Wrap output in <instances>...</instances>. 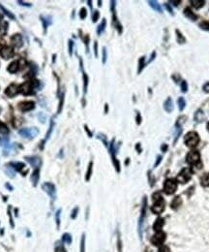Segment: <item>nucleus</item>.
Returning a JSON list of instances; mask_svg holds the SVG:
<instances>
[{"label":"nucleus","mask_w":209,"mask_h":252,"mask_svg":"<svg viewBox=\"0 0 209 252\" xmlns=\"http://www.w3.org/2000/svg\"><path fill=\"white\" fill-rule=\"evenodd\" d=\"M186 161L187 163L192 165V166H196L198 169L201 168V153L198 150H191L186 156Z\"/></svg>","instance_id":"obj_1"},{"label":"nucleus","mask_w":209,"mask_h":252,"mask_svg":"<svg viewBox=\"0 0 209 252\" xmlns=\"http://www.w3.org/2000/svg\"><path fill=\"white\" fill-rule=\"evenodd\" d=\"M199 141H201V139H199L198 134L195 131L188 132L186 134L185 139H184L185 145L188 146V148H196V146L198 145Z\"/></svg>","instance_id":"obj_2"},{"label":"nucleus","mask_w":209,"mask_h":252,"mask_svg":"<svg viewBox=\"0 0 209 252\" xmlns=\"http://www.w3.org/2000/svg\"><path fill=\"white\" fill-rule=\"evenodd\" d=\"M177 189V181L173 178H167L164 183V191L167 195L173 194Z\"/></svg>","instance_id":"obj_3"},{"label":"nucleus","mask_w":209,"mask_h":252,"mask_svg":"<svg viewBox=\"0 0 209 252\" xmlns=\"http://www.w3.org/2000/svg\"><path fill=\"white\" fill-rule=\"evenodd\" d=\"M192 171L191 169L189 168H185L183 169V170H181V172L178 174V175H177L176 177V181H178V182L180 183H186L188 182V181L191 180L192 177Z\"/></svg>","instance_id":"obj_4"},{"label":"nucleus","mask_w":209,"mask_h":252,"mask_svg":"<svg viewBox=\"0 0 209 252\" xmlns=\"http://www.w3.org/2000/svg\"><path fill=\"white\" fill-rule=\"evenodd\" d=\"M35 87H36V82H33L31 81H27V82H23V84L20 87V93H23V95L31 94Z\"/></svg>","instance_id":"obj_5"},{"label":"nucleus","mask_w":209,"mask_h":252,"mask_svg":"<svg viewBox=\"0 0 209 252\" xmlns=\"http://www.w3.org/2000/svg\"><path fill=\"white\" fill-rule=\"evenodd\" d=\"M38 133H39V131H38L37 128H35V127H31V128H23V129H20V131H18V134H20V136L24 137V138H34L35 136L38 135Z\"/></svg>","instance_id":"obj_6"},{"label":"nucleus","mask_w":209,"mask_h":252,"mask_svg":"<svg viewBox=\"0 0 209 252\" xmlns=\"http://www.w3.org/2000/svg\"><path fill=\"white\" fill-rule=\"evenodd\" d=\"M164 209H165V201L163 199L154 202L153 206L151 207V210L155 214H161L164 212Z\"/></svg>","instance_id":"obj_7"},{"label":"nucleus","mask_w":209,"mask_h":252,"mask_svg":"<svg viewBox=\"0 0 209 252\" xmlns=\"http://www.w3.org/2000/svg\"><path fill=\"white\" fill-rule=\"evenodd\" d=\"M18 92H20V87H18L17 84H12L9 85V87H8L7 88H6V90H5V94L7 95L8 97L12 98V97L16 96V95H17V94L18 93Z\"/></svg>","instance_id":"obj_8"},{"label":"nucleus","mask_w":209,"mask_h":252,"mask_svg":"<svg viewBox=\"0 0 209 252\" xmlns=\"http://www.w3.org/2000/svg\"><path fill=\"white\" fill-rule=\"evenodd\" d=\"M166 240V234L163 232H157V234L152 238V243L154 245H161Z\"/></svg>","instance_id":"obj_9"},{"label":"nucleus","mask_w":209,"mask_h":252,"mask_svg":"<svg viewBox=\"0 0 209 252\" xmlns=\"http://www.w3.org/2000/svg\"><path fill=\"white\" fill-rule=\"evenodd\" d=\"M0 55H1V56L4 59H10L15 55L14 49H13L12 47H5V48H3L2 50L0 52Z\"/></svg>","instance_id":"obj_10"},{"label":"nucleus","mask_w":209,"mask_h":252,"mask_svg":"<svg viewBox=\"0 0 209 252\" xmlns=\"http://www.w3.org/2000/svg\"><path fill=\"white\" fill-rule=\"evenodd\" d=\"M35 107V103L33 101H23L18 104V108L23 111H27L33 110Z\"/></svg>","instance_id":"obj_11"},{"label":"nucleus","mask_w":209,"mask_h":252,"mask_svg":"<svg viewBox=\"0 0 209 252\" xmlns=\"http://www.w3.org/2000/svg\"><path fill=\"white\" fill-rule=\"evenodd\" d=\"M11 43L16 48H20L23 46V38L20 34H15L11 37Z\"/></svg>","instance_id":"obj_12"},{"label":"nucleus","mask_w":209,"mask_h":252,"mask_svg":"<svg viewBox=\"0 0 209 252\" xmlns=\"http://www.w3.org/2000/svg\"><path fill=\"white\" fill-rule=\"evenodd\" d=\"M164 109H165V111H167V113H169V114L172 113V111H173V109H174L173 102H172V99L170 98V97H169L166 101H165V103H164Z\"/></svg>","instance_id":"obj_13"},{"label":"nucleus","mask_w":209,"mask_h":252,"mask_svg":"<svg viewBox=\"0 0 209 252\" xmlns=\"http://www.w3.org/2000/svg\"><path fill=\"white\" fill-rule=\"evenodd\" d=\"M184 16L187 18H189V20H191L193 21H195L198 20V16L196 15L195 13L193 12L189 7H187V8L184 9Z\"/></svg>","instance_id":"obj_14"},{"label":"nucleus","mask_w":209,"mask_h":252,"mask_svg":"<svg viewBox=\"0 0 209 252\" xmlns=\"http://www.w3.org/2000/svg\"><path fill=\"white\" fill-rule=\"evenodd\" d=\"M43 188L50 197H55V188L52 183H45L43 185Z\"/></svg>","instance_id":"obj_15"},{"label":"nucleus","mask_w":209,"mask_h":252,"mask_svg":"<svg viewBox=\"0 0 209 252\" xmlns=\"http://www.w3.org/2000/svg\"><path fill=\"white\" fill-rule=\"evenodd\" d=\"M205 119V116H204V113L202 110H198L195 113V116H194V119L197 121V122H202Z\"/></svg>","instance_id":"obj_16"},{"label":"nucleus","mask_w":209,"mask_h":252,"mask_svg":"<svg viewBox=\"0 0 209 252\" xmlns=\"http://www.w3.org/2000/svg\"><path fill=\"white\" fill-rule=\"evenodd\" d=\"M164 224H165V220L163 218H158L154 223V226H153L154 230L156 232H161Z\"/></svg>","instance_id":"obj_17"},{"label":"nucleus","mask_w":209,"mask_h":252,"mask_svg":"<svg viewBox=\"0 0 209 252\" xmlns=\"http://www.w3.org/2000/svg\"><path fill=\"white\" fill-rule=\"evenodd\" d=\"M148 4H149V6L153 9L154 11L159 12V13H163L162 7H161V5L157 1H152V0H150V1H148Z\"/></svg>","instance_id":"obj_18"},{"label":"nucleus","mask_w":209,"mask_h":252,"mask_svg":"<svg viewBox=\"0 0 209 252\" xmlns=\"http://www.w3.org/2000/svg\"><path fill=\"white\" fill-rule=\"evenodd\" d=\"M181 203H182L181 198H180L179 196H177V197L174 198L172 202L170 203V208L173 209H176L180 205H181Z\"/></svg>","instance_id":"obj_19"},{"label":"nucleus","mask_w":209,"mask_h":252,"mask_svg":"<svg viewBox=\"0 0 209 252\" xmlns=\"http://www.w3.org/2000/svg\"><path fill=\"white\" fill-rule=\"evenodd\" d=\"M7 70L10 73H16L18 70V61H13L12 63H10Z\"/></svg>","instance_id":"obj_20"},{"label":"nucleus","mask_w":209,"mask_h":252,"mask_svg":"<svg viewBox=\"0 0 209 252\" xmlns=\"http://www.w3.org/2000/svg\"><path fill=\"white\" fill-rule=\"evenodd\" d=\"M191 4L193 7H195L196 9H201V7H203L205 4L204 0H191Z\"/></svg>","instance_id":"obj_21"},{"label":"nucleus","mask_w":209,"mask_h":252,"mask_svg":"<svg viewBox=\"0 0 209 252\" xmlns=\"http://www.w3.org/2000/svg\"><path fill=\"white\" fill-rule=\"evenodd\" d=\"M201 183L203 187H208L209 186V173L204 174L201 178Z\"/></svg>","instance_id":"obj_22"},{"label":"nucleus","mask_w":209,"mask_h":252,"mask_svg":"<svg viewBox=\"0 0 209 252\" xmlns=\"http://www.w3.org/2000/svg\"><path fill=\"white\" fill-rule=\"evenodd\" d=\"M8 30V22L6 21H1L0 22V36H3L7 33Z\"/></svg>","instance_id":"obj_23"},{"label":"nucleus","mask_w":209,"mask_h":252,"mask_svg":"<svg viewBox=\"0 0 209 252\" xmlns=\"http://www.w3.org/2000/svg\"><path fill=\"white\" fill-rule=\"evenodd\" d=\"M177 105H178V109L179 111H183L185 109L186 107V101L184 97H179L178 99H177Z\"/></svg>","instance_id":"obj_24"},{"label":"nucleus","mask_w":209,"mask_h":252,"mask_svg":"<svg viewBox=\"0 0 209 252\" xmlns=\"http://www.w3.org/2000/svg\"><path fill=\"white\" fill-rule=\"evenodd\" d=\"M175 32H176V36H177V42H178L179 44H184V43L186 42L185 37L183 36L182 33L180 32V31H179L178 29H176V30H175Z\"/></svg>","instance_id":"obj_25"},{"label":"nucleus","mask_w":209,"mask_h":252,"mask_svg":"<svg viewBox=\"0 0 209 252\" xmlns=\"http://www.w3.org/2000/svg\"><path fill=\"white\" fill-rule=\"evenodd\" d=\"M106 25H107V21H106V20H104L102 21V22H101V24L99 25V26H98V28H97V33L98 34H102L103 33V31L104 30V27H106Z\"/></svg>","instance_id":"obj_26"},{"label":"nucleus","mask_w":209,"mask_h":252,"mask_svg":"<svg viewBox=\"0 0 209 252\" xmlns=\"http://www.w3.org/2000/svg\"><path fill=\"white\" fill-rule=\"evenodd\" d=\"M144 61H145V57H144V56L141 57V59H139V61H138V74L141 72V70L143 69V67L145 66Z\"/></svg>","instance_id":"obj_27"},{"label":"nucleus","mask_w":209,"mask_h":252,"mask_svg":"<svg viewBox=\"0 0 209 252\" xmlns=\"http://www.w3.org/2000/svg\"><path fill=\"white\" fill-rule=\"evenodd\" d=\"M185 119H186V116H179L178 119H177V122H176V127H180V128H181V126H182V124L185 122Z\"/></svg>","instance_id":"obj_28"},{"label":"nucleus","mask_w":209,"mask_h":252,"mask_svg":"<svg viewBox=\"0 0 209 252\" xmlns=\"http://www.w3.org/2000/svg\"><path fill=\"white\" fill-rule=\"evenodd\" d=\"M199 27H201V29H203V30L209 31V21H204L201 22V23H199Z\"/></svg>","instance_id":"obj_29"},{"label":"nucleus","mask_w":209,"mask_h":252,"mask_svg":"<svg viewBox=\"0 0 209 252\" xmlns=\"http://www.w3.org/2000/svg\"><path fill=\"white\" fill-rule=\"evenodd\" d=\"M180 87H181V91L184 92V93L188 91V84H187V82L182 81L181 84H180Z\"/></svg>","instance_id":"obj_30"},{"label":"nucleus","mask_w":209,"mask_h":252,"mask_svg":"<svg viewBox=\"0 0 209 252\" xmlns=\"http://www.w3.org/2000/svg\"><path fill=\"white\" fill-rule=\"evenodd\" d=\"M0 9H1V10H2L3 12H4V13H5V14H6V15H7V16H8V17H9V18H13V20H15V16H14V15H13V14H11V13H10V12H9V11L7 10V9H5V8H4V7H3V6H1V5H0Z\"/></svg>","instance_id":"obj_31"},{"label":"nucleus","mask_w":209,"mask_h":252,"mask_svg":"<svg viewBox=\"0 0 209 252\" xmlns=\"http://www.w3.org/2000/svg\"><path fill=\"white\" fill-rule=\"evenodd\" d=\"M91 173H92V162H90L89 166H88V171H87V173H86V180H89Z\"/></svg>","instance_id":"obj_32"},{"label":"nucleus","mask_w":209,"mask_h":252,"mask_svg":"<svg viewBox=\"0 0 209 252\" xmlns=\"http://www.w3.org/2000/svg\"><path fill=\"white\" fill-rule=\"evenodd\" d=\"M9 143V140L7 137H0V145L1 146H8Z\"/></svg>","instance_id":"obj_33"},{"label":"nucleus","mask_w":209,"mask_h":252,"mask_svg":"<svg viewBox=\"0 0 209 252\" xmlns=\"http://www.w3.org/2000/svg\"><path fill=\"white\" fill-rule=\"evenodd\" d=\"M152 199H153L154 202H156V201H159V200H161V199H163V197H162V195H161V193L157 192V193H154V194H153V196H152Z\"/></svg>","instance_id":"obj_34"},{"label":"nucleus","mask_w":209,"mask_h":252,"mask_svg":"<svg viewBox=\"0 0 209 252\" xmlns=\"http://www.w3.org/2000/svg\"><path fill=\"white\" fill-rule=\"evenodd\" d=\"M83 80H84V87H83V88H84V93H85L86 90H87V84H88V77H87V75L85 74V73H83Z\"/></svg>","instance_id":"obj_35"},{"label":"nucleus","mask_w":209,"mask_h":252,"mask_svg":"<svg viewBox=\"0 0 209 252\" xmlns=\"http://www.w3.org/2000/svg\"><path fill=\"white\" fill-rule=\"evenodd\" d=\"M86 15H87L86 9H85V8H82L81 10H80V18H86Z\"/></svg>","instance_id":"obj_36"},{"label":"nucleus","mask_w":209,"mask_h":252,"mask_svg":"<svg viewBox=\"0 0 209 252\" xmlns=\"http://www.w3.org/2000/svg\"><path fill=\"white\" fill-rule=\"evenodd\" d=\"M99 12L98 11H94V13H93V17H92V21H94V22H96L97 21H98V18H99Z\"/></svg>","instance_id":"obj_37"},{"label":"nucleus","mask_w":209,"mask_h":252,"mask_svg":"<svg viewBox=\"0 0 209 252\" xmlns=\"http://www.w3.org/2000/svg\"><path fill=\"white\" fill-rule=\"evenodd\" d=\"M202 89H203V91L205 93H209V82H205L203 84V87H202Z\"/></svg>","instance_id":"obj_38"},{"label":"nucleus","mask_w":209,"mask_h":252,"mask_svg":"<svg viewBox=\"0 0 209 252\" xmlns=\"http://www.w3.org/2000/svg\"><path fill=\"white\" fill-rule=\"evenodd\" d=\"M63 237H64L63 239H64V240L67 241L68 243H71V242H72V238H71V236H70L69 234H65Z\"/></svg>","instance_id":"obj_39"},{"label":"nucleus","mask_w":209,"mask_h":252,"mask_svg":"<svg viewBox=\"0 0 209 252\" xmlns=\"http://www.w3.org/2000/svg\"><path fill=\"white\" fill-rule=\"evenodd\" d=\"M73 47H74V42L70 40V41H69V53H70V55H72V53H73Z\"/></svg>","instance_id":"obj_40"},{"label":"nucleus","mask_w":209,"mask_h":252,"mask_svg":"<svg viewBox=\"0 0 209 252\" xmlns=\"http://www.w3.org/2000/svg\"><path fill=\"white\" fill-rule=\"evenodd\" d=\"M0 132L2 133H7L8 132V129L4 124H0Z\"/></svg>","instance_id":"obj_41"},{"label":"nucleus","mask_w":209,"mask_h":252,"mask_svg":"<svg viewBox=\"0 0 209 252\" xmlns=\"http://www.w3.org/2000/svg\"><path fill=\"white\" fill-rule=\"evenodd\" d=\"M158 252H170V250H169V248L167 247V246H161V248L159 249V251Z\"/></svg>","instance_id":"obj_42"},{"label":"nucleus","mask_w":209,"mask_h":252,"mask_svg":"<svg viewBox=\"0 0 209 252\" xmlns=\"http://www.w3.org/2000/svg\"><path fill=\"white\" fill-rule=\"evenodd\" d=\"M107 61V50L106 48L103 49V63H106Z\"/></svg>","instance_id":"obj_43"},{"label":"nucleus","mask_w":209,"mask_h":252,"mask_svg":"<svg viewBox=\"0 0 209 252\" xmlns=\"http://www.w3.org/2000/svg\"><path fill=\"white\" fill-rule=\"evenodd\" d=\"M80 252H84V235L81 239V245H80Z\"/></svg>","instance_id":"obj_44"},{"label":"nucleus","mask_w":209,"mask_h":252,"mask_svg":"<svg viewBox=\"0 0 209 252\" xmlns=\"http://www.w3.org/2000/svg\"><path fill=\"white\" fill-rule=\"evenodd\" d=\"M165 7L167 8V10L169 11V12L170 13V14H172V15H173V11H172V8L170 7V6H169V4H167V3H166V4H165Z\"/></svg>","instance_id":"obj_45"},{"label":"nucleus","mask_w":209,"mask_h":252,"mask_svg":"<svg viewBox=\"0 0 209 252\" xmlns=\"http://www.w3.org/2000/svg\"><path fill=\"white\" fill-rule=\"evenodd\" d=\"M172 79H173V81L176 82V84H178V81L180 80V76L179 75H173Z\"/></svg>","instance_id":"obj_46"},{"label":"nucleus","mask_w":209,"mask_h":252,"mask_svg":"<svg viewBox=\"0 0 209 252\" xmlns=\"http://www.w3.org/2000/svg\"><path fill=\"white\" fill-rule=\"evenodd\" d=\"M161 161H162V156H158V160H157V162H156V163H155V165H154V167H155V168H156V167H157V166H158V165H159V164H160V162H161Z\"/></svg>","instance_id":"obj_47"},{"label":"nucleus","mask_w":209,"mask_h":252,"mask_svg":"<svg viewBox=\"0 0 209 252\" xmlns=\"http://www.w3.org/2000/svg\"><path fill=\"white\" fill-rule=\"evenodd\" d=\"M169 2L172 3L174 6H178L180 3H181V1H179V0H176V1H174V0H172V1H169Z\"/></svg>","instance_id":"obj_48"},{"label":"nucleus","mask_w":209,"mask_h":252,"mask_svg":"<svg viewBox=\"0 0 209 252\" xmlns=\"http://www.w3.org/2000/svg\"><path fill=\"white\" fill-rule=\"evenodd\" d=\"M94 50H95V55L98 56V50H97V42L94 43Z\"/></svg>","instance_id":"obj_49"},{"label":"nucleus","mask_w":209,"mask_h":252,"mask_svg":"<svg viewBox=\"0 0 209 252\" xmlns=\"http://www.w3.org/2000/svg\"><path fill=\"white\" fill-rule=\"evenodd\" d=\"M78 208L74 209V212H73V213H74V214L72 215V218H75V217H76V215H77V212H78Z\"/></svg>","instance_id":"obj_50"},{"label":"nucleus","mask_w":209,"mask_h":252,"mask_svg":"<svg viewBox=\"0 0 209 252\" xmlns=\"http://www.w3.org/2000/svg\"><path fill=\"white\" fill-rule=\"evenodd\" d=\"M18 3H20V5H24V6H30V4H28V3H24L23 1H18Z\"/></svg>","instance_id":"obj_51"},{"label":"nucleus","mask_w":209,"mask_h":252,"mask_svg":"<svg viewBox=\"0 0 209 252\" xmlns=\"http://www.w3.org/2000/svg\"><path fill=\"white\" fill-rule=\"evenodd\" d=\"M137 119H138V124L141 123V120H139V119H141V117H139V114H138V117H137Z\"/></svg>","instance_id":"obj_52"},{"label":"nucleus","mask_w":209,"mask_h":252,"mask_svg":"<svg viewBox=\"0 0 209 252\" xmlns=\"http://www.w3.org/2000/svg\"><path fill=\"white\" fill-rule=\"evenodd\" d=\"M167 145H165V146H162V148H162V150L164 151V150H166V149H167Z\"/></svg>","instance_id":"obj_53"},{"label":"nucleus","mask_w":209,"mask_h":252,"mask_svg":"<svg viewBox=\"0 0 209 252\" xmlns=\"http://www.w3.org/2000/svg\"><path fill=\"white\" fill-rule=\"evenodd\" d=\"M2 49H3V46H2V44L0 43V52H1V50H2Z\"/></svg>","instance_id":"obj_54"},{"label":"nucleus","mask_w":209,"mask_h":252,"mask_svg":"<svg viewBox=\"0 0 209 252\" xmlns=\"http://www.w3.org/2000/svg\"><path fill=\"white\" fill-rule=\"evenodd\" d=\"M206 128H207V131L209 132V122H207V125H206Z\"/></svg>","instance_id":"obj_55"},{"label":"nucleus","mask_w":209,"mask_h":252,"mask_svg":"<svg viewBox=\"0 0 209 252\" xmlns=\"http://www.w3.org/2000/svg\"><path fill=\"white\" fill-rule=\"evenodd\" d=\"M1 18H2V15H0V20H1Z\"/></svg>","instance_id":"obj_56"}]
</instances>
